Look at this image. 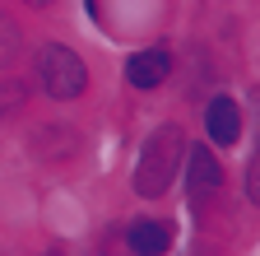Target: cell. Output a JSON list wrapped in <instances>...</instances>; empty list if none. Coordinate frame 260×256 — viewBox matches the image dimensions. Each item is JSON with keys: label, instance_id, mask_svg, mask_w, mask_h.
<instances>
[{"label": "cell", "instance_id": "cell-1", "mask_svg": "<svg viewBox=\"0 0 260 256\" xmlns=\"http://www.w3.org/2000/svg\"><path fill=\"white\" fill-rule=\"evenodd\" d=\"M181 154H186V135L177 126H158L144 140L140 163H135V191L140 196H162V191L172 186V177L181 168Z\"/></svg>", "mask_w": 260, "mask_h": 256}, {"label": "cell", "instance_id": "cell-2", "mask_svg": "<svg viewBox=\"0 0 260 256\" xmlns=\"http://www.w3.org/2000/svg\"><path fill=\"white\" fill-rule=\"evenodd\" d=\"M38 84L51 93V98H79L88 75H84V61L70 51V47H42L38 51Z\"/></svg>", "mask_w": 260, "mask_h": 256}, {"label": "cell", "instance_id": "cell-3", "mask_svg": "<svg viewBox=\"0 0 260 256\" xmlns=\"http://www.w3.org/2000/svg\"><path fill=\"white\" fill-rule=\"evenodd\" d=\"M186 196L195 201V205H209L214 196H218V186H223V168H218V158H214V149H205V145H186Z\"/></svg>", "mask_w": 260, "mask_h": 256}, {"label": "cell", "instance_id": "cell-4", "mask_svg": "<svg viewBox=\"0 0 260 256\" xmlns=\"http://www.w3.org/2000/svg\"><path fill=\"white\" fill-rule=\"evenodd\" d=\"M172 75V56L162 51V47H149V51H135L125 61V79L135 84V89H158L162 79Z\"/></svg>", "mask_w": 260, "mask_h": 256}, {"label": "cell", "instance_id": "cell-5", "mask_svg": "<svg viewBox=\"0 0 260 256\" xmlns=\"http://www.w3.org/2000/svg\"><path fill=\"white\" fill-rule=\"evenodd\" d=\"M125 242H130L135 256H162V251L172 247V229L162 219H135L130 233H125Z\"/></svg>", "mask_w": 260, "mask_h": 256}, {"label": "cell", "instance_id": "cell-6", "mask_svg": "<svg viewBox=\"0 0 260 256\" xmlns=\"http://www.w3.org/2000/svg\"><path fill=\"white\" fill-rule=\"evenodd\" d=\"M205 126H209V140L214 145H237V135H242V112H237V103L233 98H214L209 103V112H205Z\"/></svg>", "mask_w": 260, "mask_h": 256}, {"label": "cell", "instance_id": "cell-7", "mask_svg": "<svg viewBox=\"0 0 260 256\" xmlns=\"http://www.w3.org/2000/svg\"><path fill=\"white\" fill-rule=\"evenodd\" d=\"M14 56H19V23L10 14H0V70H5Z\"/></svg>", "mask_w": 260, "mask_h": 256}, {"label": "cell", "instance_id": "cell-8", "mask_svg": "<svg viewBox=\"0 0 260 256\" xmlns=\"http://www.w3.org/2000/svg\"><path fill=\"white\" fill-rule=\"evenodd\" d=\"M23 103V84H14V79H0V117L5 112H14Z\"/></svg>", "mask_w": 260, "mask_h": 256}, {"label": "cell", "instance_id": "cell-9", "mask_svg": "<svg viewBox=\"0 0 260 256\" xmlns=\"http://www.w3.org/2000/svg\"><path fill=\"white\" fill-rule=\"evenodd\" d=\"M28 5H51V0H28Z\"/></svg>", "mask_w": 260, "mask_h": 256}]
</instances>
